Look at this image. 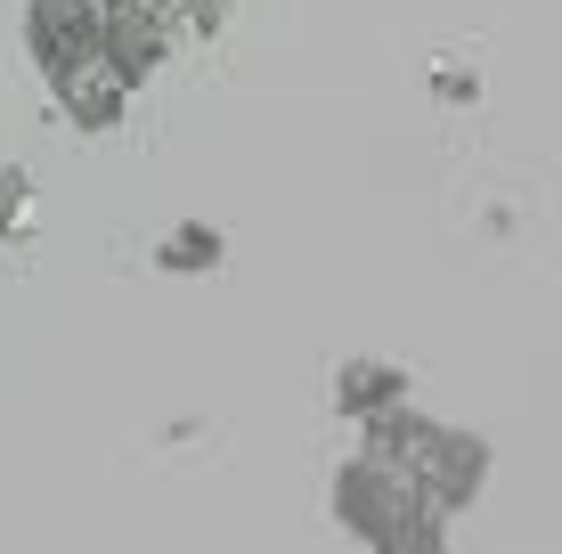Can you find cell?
I'll return each instance as SVG.
<instances>
[{"instance_id":"cell-1","label":"cell","mask_w":562,"mask_h":554,"mask_svg":"<svg viewBox=\"0 0 562 554\" xmlns=\"http://www.w3.org/2000/svg\"><path fill=\"white\" fill-rule=\"evenodd\" d=\"M326 513H335L342 539H359L367 554H383L408 522H424V513H440V506L424 498V482L408 465H392V456H375V449H351L335 465V482H326Z\"/></svg>"},{"instance_id":"cell-2","label":"cell","mask_w":562,"mask_h":554,"mask_svg":"<svg viewBox=\"0 0 562 554\" xmlns=\"http://www.w3.org/2000/svg\"><path fill=\"white\" fill-rule=\"evenodd\" d=\"M490 465H497V449L481 441L473 425H440V416H432V432H424V449L408 456V473L424 482V498L449 513V522H464V513L481 506V482H490Z\"/></svg>"},{"instance_id":"cell-3","label":"cell","mask_w":562,"mask_h":554,"mask_svg":"<svg viewBox=\"0 0 562 554\" xmlns=\"http://www.w3.org/2000/svg\"><path fill=\"white\" fill-rule=\"evenodd\" d=\"M25 57H33V74H42V90L66 82L90 57H106L99 0H25Z\"/></svg>"},{"instance_id":"cell-4","label":"cell","mask_w":562,"mask_h":554,"mask_svg":"<svg viewBox=\"0 0 562 554\" xmlns=\"http://www.w3.org/2000/svg\"><path fill=\"white\" fill-rule=\"evenodd\" d=\"M99 33H106V57H114V66H123L139 90L171 66V49L188 42V33L171 25L155 0H99Z\"/></svg>"},{"instance_id":"cell-5","label":"cell","mask_w":562,"mask_h":554,"mask_svg":"<svg viewBox=\"0 0 562 554\" xmlns=\"http://www.w3.org/2000/svg\"><path fill=\"white\" fill-rule=\"evenodd\" d=\"M400 399H416V375L400 368V359H342L335 384H326V408H335V425H367V416L400 408Z\"/></svg>"},{"instance_id":"cell-6","label":"cell","mask_w":562,"mask_h":554,"mask_svg":"<svg viewBox=\"0 0 562 554\" xmlns=\"http://www.w3.org/2000/svg\"><path fill=\"white\" fill-rule=\"evenodd\" d=\"M147 261H155L164 278H212V270L228 261V228H221V221H171L164 237L147 245Z\"/></svg>"},{"instance_id":"cell-7","label":"cell","mask_w":562,"mask_h":554,"mask_svg":"<svg viewBox=\"0 0 562 554\" xmlns=\"http://www.w3.org/2000/svg\"><path fill=\"white\" fill-rule=\"evenodd\" d=\"M33 213H42V180H33L16 156H0V245H25Z\"/></svg>"},{"instance_id":"cell-8","label":"cell","mask_w":562,"mask_h":554,"mask_svg":"<svg viewBox=\"0 0 562 554\" xmlns=\"http://www.w3.org/2000/svg\"><path fill=\"white\" fill-rule=\"evenodd\" d=\"M155 9H164L171 25L188 33V42H212V33L228 25V9H237V0H155Z\"/></svg>"},{"instance_id":"cell-9","label":"cell","mask_w":562,"mask_h":554,"mask_svg":"<svg viewBox=\"0 0 562 554\" xmlns=\"http://www.w3.org/2000/svg\"><path fill=\"white\" fill-rule=\"evenodd\" d=\"M424 82H432V99H449V106H481V74L464 66V57H432Z\"/></svg>"},{"instance_id":"cell-10","label":"cell","mask_w":562,"mask_h":554,"mask_svg":"<svg viewBox=\"0 0 562 554\" xmlns=\"http://www.w3.org/2000/svg\"><path fill=\"white\" fill-rule=\"evenodd\" d=\"M383 554H449V513H424V522H408Z\"/></svg>"}]
</instances>
